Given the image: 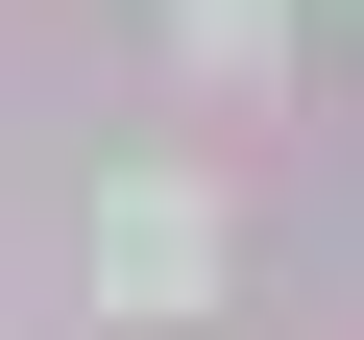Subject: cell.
I'll list each match as a JSON object with an SVG mask.
<instances>
[{"label":"cell","mask_w":364,"mask_h":340,"mask_svg":"<svg viewBox=\"0 0 364 340\" xmlns=\"http://www.w3.org/2000/svg\"><path fill=\"white\" fill-rule=\"evenodd\" d=\"M97 267H122V292H195V267H219V219H195V195H170V170H146V195L97 219Z\"/></svg>","instance_id":"6da1fadb"}]
</instances>
